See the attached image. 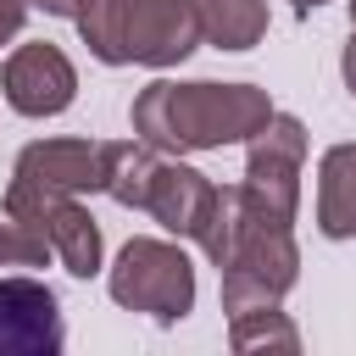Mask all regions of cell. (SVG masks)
Segmentation results:
<instances>
[{"instance_id": "6da1fadb", "label": "cell", "mask_w": 356, "mask_h": 356, "mask_svg": "<svg viewBox=\"0 0 356 356\" xmlns=\"http://www.w3.org/2000/svg\"><path fill=\"white\" fill-rule=\"evenodd\" d=\"M267 117H273V100L256 83H172V78H156L134 100V134L145 145L167 150V156L239 145Z\"/></svg>"}, {"instance_id": "7a4b0ae2", "label": "cell", "mask_w": 356, "mask_h": 356, "mask_svg": "<svg viewBox=\"0 0 356 356\" xmlns=\"http://www.w3.org/2000/svg\"><path fill=\"white\" fill-rule=\"evenodd\" d=\"M78 28L106 67H172L206 39L195 0H89Z\"/></svg>"}, {"instance_id": "3957f363", "label": "cell", "mask_w": 356, "mask_h": 356, "mask_svg": "<svg viewBox=\"0 0 356 356\" xmlns=\"http://www.w3.org/2000/svg\"><path fill=\"white\" fill-rule=\"evenodd\" d=\"M295 267H300V250H295L289 222L245 211V195H239V228L222 261V312L234 317V312L278 306L295 284Z\"/></svg>"}, {"instance_id": "277c9868", "label": "cell", "mask_w": 356, "mask_h": 356, "mask_svg": "<svg viewBox=\"0 0 356 356\" xmlns=\"http://www.w3.org/2000/svg\"><path fill=\"white\" fill-rule=\"evenodd\" d=\"M106 289L128 312H145L156 323H178L195 306V267H189L184 245H172V239H128L117 250Z\"/></svg>"}, {"instance_id": "5b68a950", "label": "cell", "mask_w": 356, "mask_h": 356, "mask_svg": "<svg viewBox=\"0 0 356 356\" xmlns=\"http://www.w3.org/2000/svg\"><path fill=\"white\" fill-rule=\"evenodd\" d=\"M300 161H306V128L289 111H273L256 134H250V156H245V211L273 217V222H295L300 206Z\"/></svg>"}, {"instance_id": "8992f818", "label": "cell", "mask_w": 356, "mask_h": 356, "mask_svg": "<svg viewBox=\"0 0 356 356\" xmlns=\"http://www.w3.org/2000/svg\"><path fill=\"white\" fill-rule=\"evenodd\" d=\"M6 217L28 222L72 278H95V273H100V228H95V217L78 206V195L39 189V184L11 178V184H6Z\"/></svg>"}, {"instance_id": "52a82bcc", "label": "cell", "mask_w": 356, "mask_h": 356, "mask_svg": "<svg viewBox=\"0 0 356 356\" xmlns=\"http://www.w3.org/2000/svg\"><path fill=\"white\" fill-rule=\"evenodd\" d=\"M0 89H6V106L11 111H22V117H56V111L72 106L78 72H72V61L50 39H33V44H17L6 56Z\"/></svg>"}, {"instance_id": "ba28073f", "label": "cell", "mask_w": 356, "mask_h": 356, "mask_svg": "<svg viewBox=\"0 0 356 356\" xmlns=\"http://www.w3.org/2000/svg\"><path fill=\"white\" fill-rule=\"evenodd\" d=\"M67 345V323L56 289L39 278H0V356H56Z\"/></svg>"}, {"instance_id": "9c48e42d", "label": "cell", "mask_w": 356, "mask_h": 356, "mask_svg": "<svg viewBox=\"0 0 356 356\" xmlns=\"http://www.w3.org/2000/svg\"><path fill=\"white\" fill-rule=\"evenodd\" d=\"M145 211L178 234V239H200L211 211H217V184L184 161H156V178H150V195H145Z\"/></svg>"}, {"instance_id": "30bf717a", "label": "cell", "mask_w": 356, "mask_h": 356, "mask_svg": "<svg viewBox=\"0 0 356 356\" xmlns=\"http://www.w3.org/2000/svg\"><path fill=\"white\" fill-rule=\"evenodd\" d=\"M11 178L39 184V189H61V195H83V189H100L106 161H100V145H89V139H39L17 156Z\"/></svg>"}, {"instance_id": "8fae6325", "label": "cell", "mask_w": 356, "mask_h": 356, "mask_svg": "<svg viewBox=\"0 0 356 356\" xmlns=\"http://www.w3.org/2000/svg\"><path fill=\"white\" fill-rule=\"evenodd\" d=\"M317 228L328 239L356 234V145H328L317 161Z\"/></svg>"}, {"instance_id": "7c38bea8", "label": "cell", "mask_w": 356, "mask_h": 356, "mask_svg": "<svg viewBox=\"0 0 356 356\" xmlns=\"http://www.w3.org/2000/svg\"><path fill=\"white\" fill-rule=\"evenodd\" d=\"M100 161H106L100 189L117 206H139L145 211V195H150V178H156V145H145V139H111V145H100Z\"/></svg>"}, {"instance_id": "4fadbf2b", "label": "cell", "mask_w": 356, "mask_h": 356, "mask_svg": "<svg viewBox=\"0 0 356 356\" xmlns=\"http://www.w3.org/2000/svg\"><path fill=\"white\" fill-rule=\"evenodd\" d=\"M195 11L217 50H250L267 33V0H195Z\"/></svg>"}, {"instance_id": "5bb4252c", "label": "cell", "mask_w": 356, "mask_h": 356, "mask_svg": "<svg viewBox=\"0 0 356 356\" xmlns=\"http://www.w3.org/2000/svg\"><path fill=\"white\" fill-rule=\"evenodd\" d=\"M228 345L234 350H300V328L278 306H256V312H234Z\"/></svg>"}, {"instance_id": "9a60e30c", "label": "cell", "mask_w": 356, "mask_h": 356, "mask_svg": "<svg viewBox=\"0 0 356 356\" xmlns=\"http://www.w3.org/2000/svg\"><path fill=\"white\" fill-rule=\"evenodd\" d=\"M44 261H50V245H44L28 222L6 217V222H0V267H44Z\"/></svg>"}, {"instance_id": "2e32d148", "label": "cell", "mask_w": 356, "mask_h": 356, "mask_svg": "<svg viewBox=\"0 0 356 356\" xmlns=\"http://www.w3.org/2000/svg\"><path fill=\"white\" fill-rule=\"evenodd\" d=\"M22 22H28V0H0V44H6V39H17V33H22Z\"/></svg>"}, {"instance_id": "e0dca14e", "label": "cell", "mask_w": 356, "mask_h": 356, "mask_svg": "<svg viewBox=\"0 0 356 356\" xmlns=\"http://www.w3.org/2000/svg\"><path fill=\"white\" fill-rule=\"evenodd\" d=\"M28 6H39V11H50V17H72V22L89 11V0H28Z\"/></svg>"}, {"instance_id": "ac0fdd59", "label": "cell", "mask_w": 356, "mask_h": 356, "mask_svg": "<svg viewBox=\"0 0 356 356\" xmlns=\"http://www.w3.org/2000/svg\"><path fill=\"white\" fill-rule=\"evenodd\" d=\"M339 72H345V89L356 95V28H350V44H345V56H339Z\"/></svg>"}, {"instance_id": "d6986e66", "label": "cell", "mask_w": 356, "mask_h": 356, "mask_svg": "<svg viewBox=\"0 0 356 356\" xmlns=\"http://www.w3.org/2000/svg\"><path fill=\"white\" fill-rule=\"evenodd\" d=\"M289 6H295V17H312V11L323 6V0H289Z\"/></svg>"}, {"instance_id": "ffe728a7", "label": "cell", "mask_w": 356, "mask_h": 356, "mask_svg": "<svg viewBox=\"0 0 356 356\" xmlns=\"http://www.w3.org/2000/svg\"><path fill=\"white\" fill-rule=\"evenodd\" d=\"M345 6H350V28H356V0H345Z\"/></svg>"}]
</instances>
